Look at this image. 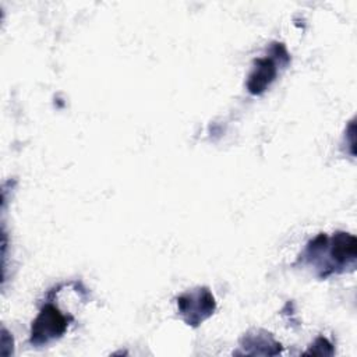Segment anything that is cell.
Instances as JSON below:
<instances>
[{
  "label": "cell",
  "mask_w": 357,
  "mask_h": 357,
  "mask_svg": "<svg viewBox=\"0 0 357 357\" xmlns=\"http://www.w3.org/2000/svg\"><path fill=\"white\" fill-rule=\"evenodd\" d=\"M241 347L245 349V354H278L280 351V344L265 331L247 333L241 340Z\"/></svg>",
  "instance_id": "obj_5"
},
{
  "label": "cell",
  "mask_w": 357,
  "mask_h": 357,
  "mask_svg": "<svg viewBox=\"0 0 357 357\" xmlns=\"http://www.w3.org/2000/svg\"><path fill=\"white\" fill-rule=\"evenodd\" d=\"M332 353H333L332 344L328 342V339L322 336L314 342V344L308 351H305V354H332Z\"/></svg>",
  "instance_id": "obj_6"
},
{
  "label": "cell",
  "mask_w": 357,
  "mask_h": 357,
  "mask_svg": "<svg viewBox=\"0 0 357 357\" xmlns=\"http://www.w3.org/2000/svg\"><path fill=\"white\" fill-rule=\"evenodd\" d=\"M325 252L329 257L331 273L343 272L344 268L354 266L357 258L356 237L346 231H336L326 238Z\"/></svg>",
  "instance_id": "obj_3"
},
{
  "label": "cell",
  "mask_w": 357,
  "mask_h": 357,
  "mask_svg": "<svg viewBox=\"0 0 357 357\" xmlns=\"http://www.w3.org/2000/svg\"><path fill=\"white\" fill-rule=\"evenodd\" d=\"M215 308V297L208 287H197L177 297L178 314L187 325L194 328L208 319Z\"/></svg>",
  "instance_id": "obj_2"
},
{
  "label": "cell",
  "mask_w": 357,
  "mask_h": 357,
  "mask_svg": "<svg viewBox=\"0 0 357 357\" xmlns=\"http://www.w3.org/2000/svg\"><path fill=\"white\" fill-rule=\"evenodd\" d=\"M278 75V61L272 56L254 60V67L247 79V89L251 95L264 93Z\"/></svg>",
  "instance_id": "obj_4"
},
{
  "label": "cell",
  "mask_w": 357,
  "mask_h": 357,
  "mask_svg": "<svg viewBox=\"0 0 357 357\" xmlns=\"http://www.w3.org/2000/svg\"><path fill=\"white\" fill-rule=\"evenodd\" d=\"M68 321L70 318L64 315L54 304H45L32 322L29 343L40 347L60 339L67 331Z\"/></svg>",
  "instance_id": "obj_1"
}]
</instances>
